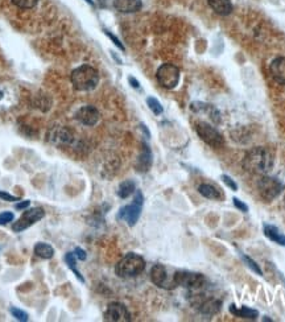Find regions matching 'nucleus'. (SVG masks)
<instances>
[{"mask_svg":"<svg viewBox=\"0 0 285 322\" xmlns=\"http://www.w3.org/2000/svg\"><path fill=\"white\" fill-rule=\"evenodd\" d=\"M76 119L85 125H95L99 121V112L93 106H85L76 112Z\"/></svg>","mask_w":285,"mask_h":322,"instance_id":"obj_13","label":"nucleus"},{"mask_svg":"<svg viewBox=\"0 0 285 322\" xmlns=\"http://www.w3.org/2000/svg\"><path fill=\"white\" fill-rule=\"evenodd\" d=\"M104 33H106L107 36H108V37H110V39H111L112 42H114V44H115L116 46H118V48H119V49H121V50H124V45L122 44L121 40H119V39H118V37L114 36V35H112V33H111V32H110V31H104Z\"/></svg>","mask_w":285,"mask_h":322,"instance_id":"obj_31","label":"nucleus"},{"mask_svg":"<svg viewBox=\"0 0 285 322\" xmlns=\"http://www.w3.org/2000/svg\"><path fill=\"white\" fill-rule=\"evenodd\" d=\"M151 280L152 282L156 286L161 288V289H174L176 288V282H174L173 276L170 278L169 273H168V269L165 268L164 265L161 264H156L153 265L151 269Z\"/></svg>","mask_w":285,"mask_h":322,"instance_id":"obj_8","label":"nucleus"},{"mask_svg":"<svg viewBox=\"0 0 285 322\" xmlns=\"http://www.w3.org/2000/svg\"><path fill=\"white\" fill-rule=\"evenodd\" d=\"M174 282L177 286L186 288L189 291H200L206 285V278L204 275L189 271H177L173 275Z\"/></svg>","mask_w":285,"mask_h":322,"instance_id":"obj_4","label":"nucleus"},{"mask_svg":"<svg viewBox=\"0 0 285 322\" xmlns=\"http://www.w3.org/2000/svg\"><path fill=\"white\" fill-rule=\"evenodd\" d=\"M198 193H200L201 196L209 198V200H222L224 197L217 186L210 185V183H202V185H200L198 186Z\"/></svg>","mask_w":285,"mask_h":322,"instance_id":"obj_20","label":"nucleus"},{"mask_svg":"<svg viewBox=\"0 0 285 322\" xmlns=\"http://www.w3.org/2000/svg\"><path fill=\"white\" fill-rule=\"evenodd\" d=\"M273 80L280 85H285V57H277L269 66Z\"/></svg>","mask_w":285,"mask_h":322,"instance_id":"obj_15","label":"nucleus"},{"mask_svg":"<svg viewBox=\"0 0 285 322\" xmlns=\"http://www.w3.org/2000/svg\"><path fill=\"white\" fill-rule=\"evenodd\" d=\"M9 312H11V314H12L16 320H19V321H22V322L28 321V314L25 313L24 310H21V309L11 308L9 309Z\"/></svg>","mask_w":285,"mask_h":322,"instance_id":"obj_28","label":"nucleus"},{"mask_svg":"<svg viewBox=\"0 0 285 322\" xmlns=\"http://www.w3.org/2000/svg\"><path fill=\"white\" fill-rule=\"evenodd\" d=\"M14 218H15L14 213H11V211L0 213V224H1V226H4V224L9 223V222H12Z\"/></svg>","mask_w":285,"mask_h":322,"instance_id":"obj_29","label":"nucleus"},{"mask_svg":"<svg viewBox=\"0 0 285 322\" xmlns=\"http://www.w3.org/2000/svg\"><path fill=\"white\" fill-rule=\"evenodd\" d=\"M86 1H87V3H89V4H91V5L94 4V1H93V0H86Z\"/></svg>","mask_w":285,"mask_h":322,"instance_id":"obj_37","label":"nucleus"},{"mask_svg":"<svg viewBox=\"0 0 285 322\" xmlns=\"http://www.w3.org/2000/svg\"><path fill=\"white\" fill-rule=\"evenodd\" d=\"M157 80L164 89L172 90L178 85L180 80V70L172 63H164L157 69Z\"/></svg>","mask_w":285,"mask_h":322,"instance_id":"obj_6","label":"nucleus"},{"mask_svg":"<svg viewBox=\"0 0 285 322\" xmlns=\"http://www.w3.org/2000/svg\"><path fill=\"white\" fill-rule=\"evenodd\" d=\"M207 1H209V5L213 8L215 14L222 15V16H227V15L231 14V0H207Z\"/></svg>","mask_w":285,"mask_h":322,"instance_id":"obj_18","label":"nucleus"},{"mask_svg":"<svg viewBox=\"0 0 285 322\" xmlns=\"http://www.w3.org/2000/svg\"><path fill=\"white\" fill-rule=\"evenodd\" d=\"M147 104L155 115H160V114H163V111H164V108H163V106L160 104V102H159L156 98H153V97H148Z\"/></svg>","mask_w":285,"mask_h":322,"instance_id":"obj_25","label":"nucleus"},{"mask_svg":"<svg viewBox=\"0 0 285 322\" xmlns=\"http://www.w3.org/2000/svg\"><path fill=\"white\" fill-rule=\"evenodd\" d=\"M70 80L77 91H91L98 85L99 74L93 66L83 65L71 72Z\"/></svg>","mask_w":285,"mask_h":322,"instance_id":"obj_2","label":"nucleus"},{"mask_svg":"<svg viewBox=\"0 0 285 322\" xmlns=\"http://www.w3.org/2000/svg\"><path fill=\"white\" fill-rule=\"evenodd\" d=\"M264 235L271 239L272 242H275L279 246L285 247V235L281 233L280 230L276 227V226H272V224H264L263 227Z\"/></svg>","mask_w":285,"mask_h":322,"instance_id":"obj_17","label":"nucleus"},{"mask_svg":"<svg viewBox=\"0 0 285 322\" xmlns=\"http://www.w3.org/2000/svg\"><path fill=\"white\" fill-rule=\"evenodd\" d=\"M242 259H243V262H244V263L248 265L249 268L254 271V272H256L258 275H260V276L263 275L262 269H260V267H259L258 264H256V262H255V260H252L251 258H249V256H247V255H242Z\"/></svg>","mask_w":285,"mask_h":322,"instance_id":"obj_27","label":"nucleus"},{"mask_svg":"<svg viewBox=\"0 0 285 322\" xmlns=\"http://www.w3.org/2000/svg\"><path fill=\"white\" fill-rule=\"evenodd\" d=\"M1 97H3V93H1V91H0V99H1Z\"/></svg>","mask_w":285,"mask_h":322,"instance_id":"obj_38","label":"nucleus"},{"mask_svg":"<svg viewBox=\"0 0 285 322\" xmlns=\"http://www.w3.org/2000/svg\"><path fill=\"white\" fill-rule=\"evenodd\" d=\"M114 7L123 14H132L142 8V0H115Z\"/></svg>","mask_w":285,"mask_h":322,"instance_id":"obj_16","label":"nucleus"},{"mask_svg":"<svg viewBox=\"0 0 285 322\" xmlns=\"http://www.w3.org/2000/svg\"><path fill=\"white\" fill-rule=\"evenodd\" d=\"M29 205H31V201H22L19 202L15 207H16V210H25L27 207H29Z\"/></svg>","mask_w":285,"mask_h":322,"instance_id":"obj_35","label":"nucleus"},{"mask_svg":"<svg viewBox=\"0 0 285 322\" xmlns=\"http://www.w3.org/2000/svg\"><path fill=\"white\" fill-rule=\"evenodd\" d=\"M222 180H223V182L226 183V185H227L228 188L231 189V190H234V192H236V190H238V185H236L235 181H234V180H232L230 176L222 175Z\"/></svg>","mask_w":285,"mask_h":322,"instance_id":"obj_30","label":"nucleus"},{"mask_svg":"<svg viewBox=\"0 0 285 322\" xmlns=\"http://www.w3.org/2000/svg\"><path fill=\"white\" fill-rule=\"evenodd\" d=\"M230 312H231L234 316L241 318H247V320H256L259 317V312L258 310H254V309H249L247 306H242L241 309H236L235 305H231L230 306Z\"/></svg>","mask_w":285,"mask_h":322,"instance_id":"obj_21","label":"nucleus"},{"mask_svg":"<svg viewBox=\"0 0 285 322\" xmlns=\"http://www.w3.org/2000/svg\"><path fill=\"white\" fill-rule=\"evenodd\" d=\"M136 190V183L132 181V180H127L124 182H122L119 185V189H118V196L121 198H127L129 197L132 193H135Z\"/></svg>","mask_w":285,"mask_h":322,"instance_id":"obj_23","label":"nucleus"},{"mask_svg":"<svg viewBox=\"0 0 285 322\" xmlns=\"http://www.w3.org/2000/svg\"><path fill=\"white\" fill-rule=\"evenodd\" d=\"M104 320L110 322H129L131 321V314H129L128 309L123 304L111 302L107 306Z\"/></svg>","mask_w":285,"mask_h":322,"instance_id":"obj_11","label":"nucleus"},{"mask_svg":"<svg viewBox=\"0 0 285 322\" xmlns=\"http://www.w3.org/2000/svg\"><path fill=\"white\" fill-rule=\"evenodd\" d=\"M35 254L41 259H52L54 255L53 247L46 243H39L35 246Z\"/></svg>","mask_w":285,"mask_h":322,"instance_id":"obj_22","label":"nucleus"},{"mask_svg":"<svg viewBox=\"0 0 285 322\" xmlns=\"http://www.w3.org/2000/svg\"><path fill=\"white\" fill-rule=\"evenodd\" d=\"M142 206L136 203V202H132L131 205L122 207L119 214H118V220H124L127 224L132 227L138 222L140 213H142Z\"/></svg>","mask_w":285,"mask_h":322,"instance_id":"obj_12","label":"nucleus"},{"mask_svg":"<svg viewBox=\"0 0 285 322\" xmlns=\"http://www.w3.org/2000/svg\"><path fill=\"white\" fill-rule=\"evenodd\" d=\"M232 202H234V205H235L236 209H239L241 211H244V213H247V211H248V206L245 205V203H243V202H242L239 198H234V200H232Z\"/></svg>","mask_w":285,"mask_h":322,"instance_id":"obj_32","label":"nucleus"},{"mask_svg":"<svg viewBox=\"0 0 285 322\" xmlns=\"http://www.w3.org/2000/svg\"><path fill=\"white\" fill-rule=\"evenodd\" d=\"M65 262H66L67 267H69V268H70L71 271L74 272V275H76L77 278H78V280H80V282H85V279H83V276L81 275L80 271H78V269H77V267H76V264H77L76 254H74V252H67L66 256H65Z\"/></svg>","mask_w":285,"mask_h":322,"instance_id":"obj_24","label":"nucleus"},{"mask_svg":"<svg viewBox=\"0 0 285 322\" xmlns=\"http://www.w3.org/2000/svg\"><path fill=\"white\" fill-rule=\"evenodd\" d=\"M37 1H39V0H12V3H14L16 7L22 9L33 8V7L37 4Z\"/></svg>","mask_w":285,"mask_h":322,"instance_id":"obj_26","label":"nucleus"},{"mask_svg":"<svg viewBox=\"0 0 285 322\" xmlns=\"http://www.w3.org/2000/svg\"><path fill=\"white\" fill-rule=\"evenodd\" d=\"M151 165H152L151 149H149L147 145H144L142 155L139 156L138 161H136V170L144 173V172H147V170L151 168Z\"/></svg>","mask_w":285,"mask_h":322,"instance_id":"obj_19","label":"nucleus"},{"mask_svg":"<svg viewBox=\"0 0 285 322\" xmlns=\"http://www.w3.org/2000/svg\"><path fill=\"white\" fill-rule=\"evenodd\" d=\"M283 183L275 177L271 176H263L262 179L259 180L258 182V189L260 193V197L263 198L264 201L271 202L283 192Z\"/></svg>","mask_w":285,"mask_h":322,"instance_id":"obj_5","label":"nucleus"},{"mask_svg":"<svg viewBox=\"0 0 285 322\" xmlns=\"http://www.w3.org/2000/svg\"><path fill=\"white\" fill-rule=\"evenodd\" d=\"M243 168L254 175H267L273 168V156L265 148H254L243 159Z\"/></svg>","mask_w":285,"mask_h":322,"instance_id":"obj_1","label":"nucleus"},{"mask_svg":"<svg viewBox=\"0 0 285 322\" xmlns=\"http://www.w3.org/2000/svg\"><path fill=\"white\" fill-rule=\"evenodd\" d=\"M128 80H129V83H131V86H132V87H135V89H139V87H140V83H139V80H136V78H134V77H129Z\"/></svg>","mask_w":285,"mask_h":322,"instance_id":"obj_36","label":"nucleus"},{"mask_svg":"<svg viewBox=\"0 0 285 322\" xmlns=\"http://www.w3.org/2000/svg\"><path fill=\"white\" fill-rule=\"evenodd\" d=\"M0 198H3V200H5V201H9V202L19 201L18 197L11 196V194H8V193H5V192H0Z\"/></svg>","mask_w":285,"mask_h":322,"instance_id":"obj_34","label":"nucleus"},{"mask_svg":"<svg viewBox=\"0 0 285 322\" xmlns=\"http://www.w3.org/2000/svg\"><path fill=\"white\" fill-rule=\"evenodd\" d=\"M49 141L54 145H66L73 141V134L65 127H54L49 131Z\"/></svg>","mask_w":285,"mask_h":322,"instance_id":"obj_14","label":"nucleus"},{"mask_svg":"<svg viewBox=\"0 0 285 322\" xmlns=\"http://www.w3.org/2000/svg\"><path fill=\"white\" fill-rule=\"evenodd\" d=\"M192 304L200 313L207 314V316L217 314L222 306L221 300L214 299V297H204V295H197L192 300Z\"/></svg>","mask_w":285,"mask_h":322,"instance_id":"obj_10","label":"nucleus"},{"mask_svg":"<svg viewBox=\"0 0 285 322\" xmlns=\"http://www.w3.org/2000/svg\"><path fill=\"white\" fill-rule=\"evenodd\" d=\"M45 217V210L42 207H33L31 210H27L21 215V218L15 222L12 226V230L15 233H20L27 230L28 227H31L32 224H35L37 221L42 220Z\"/></svg>","mask_w":285,"mask_h":322,"instance_id":"obj_9","label":"nucleus"},{"mask_svg":"<svg viewBox=\"0 0 285 322\" xmlns=\"http://www.w3.org/2000/svg\"><path fill=\"white\" fill-rule=\"evenodd\" d=\"M74 254H76L77 259H80V260H86V258H87L86 251L82 250V248H80V247H77L76 250H74Z\"/></svg>","mask_w":285,"mask_h":322,"instance_id":"obj_33","label":"nucleus"},{"mask_svg":"<svg viewBox=\"0 0 285 322\" xmlns=\"http://www.w3.org/2000/svg\"><path fill=\"white\" fill-rule=\"evenodd\" d=\"M145 269V260L138 254H127L115 265V273L122 279L135 278Z\"/></svg>","mask_w":285,"mask_h":322,"instance_id":"obj_3","label":"nucleus"},{"mask_svg":"<svg viewBox=\"0 0 285 322\" xmlns=\"http://www.w3.org/2000/svg\"><path fill=\"white\" fill-rule=\"evenodd\" d=\"M196 131L201 139L204 140L207 145L213 148H221L224 144L223 136L219 134L218 131L214 128L213 125L205 121H200L196 124Z\"/></svg>","mask_w":285,"mask_h":322,"instance_id":"obj_7","label":"nucleus"}]
</instances>
